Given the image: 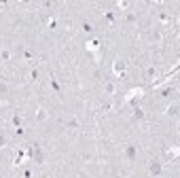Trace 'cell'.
<instances>
[{
	"label": "cell",
	"instance_id": "6da1fadb",
	"mask_svg": "<svg viewBox=\"0 0 180 178\" xmlns=\"http://www.w3.org/2000/svg\"><path fill=\"white\" fill-rule=\"evenodd\" d=\"M36 121H47V110L45 108H38V110H36Z\"/></svg>",
	"mask_w": 180,
	"mask_h": 178
},
{
	"label": "cell",
	"instance_id": "7a4b0ae2",
	"mask_svg": "<svg viewBox=\"0 0 180 178\" xmlns=\"http://www.w3.org/2000/svg\"><path fill=\"white\" fill-rule=\"evenodd\" d=\"M125 70V62H117L115 64V74H119V72Z\"/></svg>",
	"mask_w": 180,
	"mask_h": 178
}]
</instances>
